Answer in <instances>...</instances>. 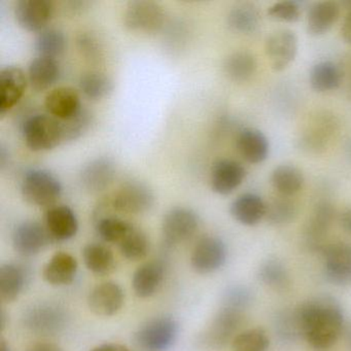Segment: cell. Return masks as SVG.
Here are the masks:
<instances>
[{
    "label": "cell",
    "mask_w": 351,
    "mask_h": 351,
    "mask_svg": "<svg viewBox=\"0 0 351 351\" xmlns=\"http://www.w3.org/2000/svg\"><path fill=\"white\" fill-rule=\"evenodd\" d=\"M300 335L317 350L336 344L344 326L342 309L336 300L320 295L302 304L295 310Z\"/></svg>",
    "instance_id": "cell-1"
},
{
    "label": "cell",
    "mask_w": 351,
    "mask_h": 351,
    "mask_svg": "<svg viewBox=\"0 0 351 351\" xmlns=\"http://www.w3.org/2000/svg\"><path fill=\"white\" fill-rule=\"evenodd\" d=\"M24 199L36 206H52L62 196L63 186L52 172L32 168L24 173L21 180Z\"/></svg>",
    "instance_id": "cell-2"
},
{
    "label": "cell",
    "mask_w": 351,
    "mask_h": 351,
    "mask_svg": "<svg viewBox=\"0 0 351 351\" xmlns=\"http://www.w3.org/2000/svg\"><path fill=\"white\" fill-rule=\"evenodd\" d=\"M26 145L32 152H48L63 143L61 122L50 114H34L22 126Z\"/></svg>",
    "instance_id": "cell-3"
},
{
    "label": "cell",
    "mask_w": 351,
    "mask_h": 351,
    "mask_svg": "<svg viewBox=\"0 0 351 351\" xmlns=\"http://www.w3.org/2000/svg\"><path fill=\"white\" fill-rule=\"evenodd\" d=\"M155 195L147 184L129 180L123 184L104 202V206L125 215H141L151 210Z\"/></svg>",
    "instance_id": "cell-4"
},
{
    "label": "cell",
    "mask_w": 351,
    "mask_h": 351,
    "mask_svg": "<svg viewBox=\"0 0 351 351\" xmlns=\"http://www.w3.org/2000/svg\"><path fill=\"white\" fill-rule=\"evenodd\" d=\"M26 330L40 336H54L64 330L69 315L58 304L42 302L34 304L24 312L22 317Z\"/></svg>",
    "instance_id": "cell-5"
},
{
    "label": "cell",
    "mask_w": 351,
    "mask_h": 351,
    "mask_svg": "<svg viewBox=\"0 0 351 351\" xmlns=\"http://www.w3.org/2000/svg\"><path fill=\"white\" fill-rule=\"evenodd\" d=\"M178 322L169 316H159L145 322L134 335V343L143 351H165L178 336Z\"/></svg>",
    "instance_id": "cell-6"
},
{
    "label": "cell",
    "mask_w": 351,
    "mask_h": 351,
    "mask_svg": "<svg viewBox=\"0 0 351 351\" xmlns=\"http://www.w3.org/2000/svg\"><path fill=\"white\" fill-rule=\"evenodd\" d=\"M165 19L163 8L149 0L131 1L125 10V26L133 32L156 34L162 29Z\"/></svg>",
    "instance_id": "cell-7"
},
{
    "label": "cell",
    "mask_w": 351,
    "mask_h": 351,
    "mask_svg": "<svg viewBox=\"0 0 351 351\" xmlns=\"http://www.w3.org/2000/svg\"><path fill=\"white\" fill-rule=\"evenodd\" d=\"M199 228V217L192 209L174 207L170 209L162 223V234L168 246L178 245L193 237Z\"/></svg>",
    "instance_id": "cell-8"
},
{
    "label": "cell",
    "mask_w": 351,
    "mask_h": 351,
    "mask_svg": "<svg viewBox=\"0 0 351 351\" xmlns=\"http://www.w3.org/2000/svg\"><path fill=\"white\" fill-rule=\"evenodd\" d=\"M227 261L225 242L215 236L201 238L191 256V265L199 274H210L221 269Z\"/></svg>",
    "instance_id": "cell-9"
},
{
    "label": "cell",
    "mask_w": 351,
    "mask_h": 351,
    "mask_svg": "<svg viewBox=\"0 0 351 351\" xmlns=\"http://www.w3.org/2000/svg\"><path fill=\"white\" fill-rule=\"evenodd\" d=\"M320 252L324 256L326 279L337 285L351 283V245L337 242L324 245Z\"/></svg>",
    "instance_id": "cell-10"
},
{
    "label": "cell",
    "mask_w": 351,
    "mask_h": 351,
    "mask_svg": "<svg viewBox=\"0 0 351 351\" xmlns=\"http://www.w3.org/2000/svg\"><path fill=\"white\" fill-rule=\"evenodd\" d=\"M265 50L273 71H285L297 56V36L289 29L276 30L267 38Z\"/></svg>",
    "instance_id": "cell-11"
},
{
    "label": "cell",
    "mask_w": 351,
    "mask_h": 351,
    "mask_svg": "<svg viewBox=\"0 0 351 351\" xmlns=\"http://www.w3.org/2000/svg\"><path fill=\"white\" fill-rule=\"evenodd\" d=\"M243 319L241 310L223 306L204 335V342L213 348L226 346L237 332Z\"/></svg>",
    "instance_id": "cell-12"
},
{
    "label": "cell",
    "mask_w": 351,
    "mask_h": 351,
    "mask_svg": "<svg viewBox=\"0 0 351 351\" xmlns=\"http://www.w3.org/2000/svg\"><path fill=\"white\" fill-rule=\"evenodd\" d=\"M54 13L50 0H19L15 5V17L23 29L42 32L46 29Z\"/></svg>",
    "instance_id": "cell-13"
},
{
    "label": "cell",
    "mask_w": 351,
    "mask_h": 351,
    "mask_svg": "<svg viewBox=\"0 0 351 351\" xmlns=\"http://www.w3.org/2000/svg\"><path fill=\"white\" fill-rule=\"evenodd\" d=\"M28 82L27 75L18 66H7L0 71V114L5 116L23 98Z\"/></svg>",
    "instance_id": "cell-14"
},
{
    "label": "cell",
    "mask_w": 351,
    "mask_h": 351,
    "mask_svg": "<svg viewBox=\"0 0 351 351\" xmlns=\"http://www.w3.org/2000/svg\"><path fill=\"white\" fill-rule=\"evenodd\" d=\"M49 238L50 235L42 223L36 221H22L14 230V248L21 256H34L44 250Z\"/></svg>",
    "instance_id": "cell-15"
},
{
    "label": "cell",
    "mask_w": 351,
    "mask_h": 351,
    "mask_svg": "<svg viewBox=\"0 0 351 351\" xmlns=\"http://www.w3.org/2000/svg\"><path fill=\"white\" fill-rule=\"evenodd\" d=\"M245 176V168L239 162L231 159L219 160L211 168V189L217 194L227 196L241 186Z\"/></svg>",
    "instance_id": "cell-16"
},
{
    "label": "cell",
    "mask_w": 351,
    "mask_h": 351,
    "mask_svg": "<svg viewBox=\"0 0 351 351\" xmlns=\"http://www.w3.org/2000/svg\"><path fill=\"white\" fill-rule=\"evenodd\" d=\"M125 291L114 281H106L94 287L88 298L90 310L98 316H112L124 305Z\"/></svg>",
    "instance_id": "cell-17"
},
{
    "label": "cell",
    "mask_w": 351,
    "mask_h": 351,
    "mask_svg": "<svg viewBox=\"0 0 351 351\" xmlns=\"http://www.w3.org/2000/svg\"><path fill=\"white\" fill-rule=\"evenodd\" d=\"M117 176V168L110 158H97L86 164L80 174L82 186L89 193L102 192L110 188Z\"/></svg>",
    "instance_id": "cell-18"
},
{
    "label": "cell",
    "mask_w": 351,
    "mask_h": 351,
    "mask_svg": "<svg viewBox=\"0 0 351 351\" xmlns=\"http://www.w3.org/2000/svg\"><path fill=\"white\" fill-rule=\"evenodd\" d=\"M45 227L53 239L67 241L77 235L79 231V219L71 207L57 205L47 211L45 215Z\"/></svg>",
    "instance_id": "cell-19"
},
{
    "label": "cell",
    "mask_w": 351,
    "mask_h": 351,
    "mask_svg": "<svg viewBox=\"0 0 351 351\" xmlns=\"http://www.w3.org/2000/svg\"><path fill=\"white\" fill-rule=\"evenodd\" d=\"M335 219V209L328 202L316 205L305 227V238L312 250H322L324 238L328 235Z\"/></svg>",
    "instance_id": "cell-20"
},
{
    "label": "cell",
    "mask_w": 351,
    "mask_h": 351,
    "mask_svg": "<svg viewBox=\"0 0 351 351\" xmlns=\"http://www.w3.org/2000/svg\"><path fill=\"white\" fill-rule=\"evenodd\" d=\"M45 106L50 116L59 121H66L81 112V96L71 87H59L49 92L45 98Z\"/></svg>",
    "instance_id": "cell-21"
},
{
    "label": "cell",
    "mask_w": 351,
    "mask_h": 351,
    "mask_svg": "<svg viewBox=\"0 0 351 351\" xmlns=\"http://www.w3.org/2000/svg\"><path fill=\"white\" fill-rule=\"evenodd\" d=\"M238 153L250 164H260L268 158L269 141L262 131L254 128H244L236 139Z\"/></svg>",
    "instance_id": "cell-22"
},
{
    "label": "cell",
    "mask_w": 351,
    "mask_h": 351,
    "mask_svg": "<svg viewBox=\"0 0 351 351\" xmlns=\"http://www.w3.org/2000/svg\"><path fill=\"white\" fill-rule=\"evenodd\" d=\"M165 277V266L160 261L141 265L132 277V287L137 297H152L159 291Z\"/></svg>",
    "instance_id": "cell-23"
},
{
    "label": "cell",
    "mask_w": 351,
    "mask_h": 351,
    "mask_svg": "<svg viewBox=\"0 0 351 351\" xmlns=\"http://www.w3.org/2000/svg\"><path fill=\"white\" fill-rule=\"evenodd\" d=\"M77 258L69 252H59L51 258L43 270V276L47 282L56 287L69 285L77 276Z\"/></svg>",
    "instance_id": "cell-24"
},
{
    "label": "cell",
    "mask_w": 351,
    "mask_h": 351,
    "mask_svg": "<svg viewBox=\"0 0 351 351\" xmlns=\"http://www.w3.org/2000/svg\"><path fill=\"white\" fill-rule=\"evenodd\" d=\"M232 217L244 226H256L266 217V202L258 195L245 193L231 204Z\"/></svg>",
    "instance_id": "cell-25"
},
{
    "label": "cell",
    "mask_w": 351,
    "mask_h": 351,
    "mask_svg": "<svg viewBox=\"0 0 351 351\" xmlns=\"http://www.w3.org/2000/svg\"><path fill=\"white\" fill-rule=\"evenodd\" d=\"M341 8L335 1H320L310 8L307 15V32L313 36L326 34L340 18Z\"/></svg>",
    "instance_id": "cell-26"
},
{
    "label": "cell",
    "mask_w": 351,
    "mask_h": 351,
    "mask_svg": "<svg viewBox=\"0 0 351 351\" xmlns=\"http://www.w3.org/2000/svg\"><path fill=\"white\" fill-rule=\"evenodd\" d=\"M60 77V65L57 59L38 56L28 66V82L36 91L50 89Z\"/></svg>",
    "instance_id": "cell-27"
},
{
    "label": "cell",
    "mask_w": 351,
    "mask_h": 351,
    "mask_svg": "<svg viewBox=\"0 0 351 351\" xmlns=\"http://www.w3.org/2000/svg\"><path fill=\"white\" fill-rule=\"evenodd\" d=\"M26 272L14 263L3 264L0 268V298L5 303H11L19 298L26 285Z\"/></svg>",
    "instance_id": "cell-28"
},
{
    "label": "cell",
    "mask_w": 351,
    "mask_h": 351,
    "mask_svg": "<svg viewBox=\"0 0 351 351\" xmlns=\"http://www.w3.org/2000/svg\"><path fill=\"white\" fill-rule=\"evenodd\" d=\"M342 79V71L332 61H320L310 71V85L314 91L319 93L338 89Z\"/></svg>",
    "instance_id": "cell-29"
},
{
    "label": "cell",
    "mask_w": 351,
    "mask_h": 351,
    "mask_svg": "<svg viewBox=\"0 0 351 351\" xmlns=\"http://www.w3.org/2000/svg\"><path fill=\"white\" fill-rule=\"evenodd\" d=\"M303 172L293 165H280L273 170L271 184L277 194L293 197L302 190L304 186Z\"/></svg>",
    "instance_id": "cell-30"
},
{
    "label": "cell",
    "mask_w": 351,
    "mask_h": 351,
    "mask_svg": "<svg viewBox=\"0 0 351 351\" xmlns=\"http://www.w3.org/2000/svg\"><path fill=\"white\" fill-rule=\"evenodd\" d=\"M228 25L238 34H254L261 25V14L258 8L248 3L236 5L228 15Z\"/></svg>",
    "instance_id": "cell-31"
},
{
    "label": "cell",
    "mask_w": 351,
    "mask_h": 351,
    "mask_svg": "<svg viewBox=\"0 0 351 351\" xmlns=\"http://www.w3.org/2000/svg\"><path fill=\"white\" fill-rule=\"evenodd\" d=\"M258 63L256 57L246 51H238L230 55L223 62V71L232 81L243 83L254 77Z\"/></svg>",
    "instance_id": "cell-32"
},
{
    "label": "cell",
    "mask_w": 351,
    "mask_h": 351,
    "mask_svg": "<svg viewBox=\"0 0 351 351\" xmlns=\"http://www.w3.org/2000/svg\"><path fill=\"white\" fill-rule=\"evenodd\" d=\"M83 258L86 267L96 275L110 274L114 269L112 250L101 243H89L84 247Z\"/></svg>",
    "instance_id": "cell-33"
},
{
    "label": "cell",
    "mask_w": 351,
    "mask_h": 351,
    "mask_svg": "<svg viewBox=\"0 0 351 351\" xmlns=\"http://www.w3.org/2000/svg\"><path fill=\"white\" fill-rule=\"evenodd\" d=\"M299 213L298 203L293 197L277 196L266 203V219L272 225H285L295 219Z\"/></svg>",
    "instance_id": "cell-34"
},
{
    "label": "cell",
    "mask_w": 351,
    "mask_h": 351,
    "mask_svg": "<svg viewBox=\"0 0 351 351\" xmlns=\"http://www.w3.org/2000/svg\"><path fill=\"white\" fill-rule=\"evenodd\" d=\"M66 45V38L62 32L56 28H47L38 34L34 48L38 56L56 59L65 52Z\"/></svg>",
    "instance_id": "cell-35"
},
{
    "label": "cell",
    "mask_w": 351,
    "mask_h": 351,
    "mask_svg": "<svg viewBox=\"0 0 351 351\" xmlns=\"http://www.w3.org/2000/svg\"><path fill=\"white\" fill-rule=\"evenodd\" d=\"M82 93L91 100H100L106 97L114 89L112 79L99 71L84 73L79 82Z\"/></svg>",
    "instance_id": "cell-36"
},
{
    "label": "cell",
    "mask_w": 351,
    "mask_h": 351,
    "mask_svg": "<svg viewBox=\"0 0 351 351\" xmlns=\"http://www.w3.org/2000/svg\"><path fill=\"white\" fill-rule=\"evenodd\" d=\"M118 245L122 256L129 261L143 260L149 254V239L145 232L135 226H133Z\"/></svg>",
    "instance_id": "cell-37"
},
{
    "label": "cell",
    "mask_w": 351,
    "mask_h": 351,
    "mask_svg": "<svg viewBox=\"0 0 351 351\" xmlns=\"http://www.w3.org/2000/svg\"><path fill=\"white\" fill-rule=\"evenodd\" d=\"M133 225L118 217H104L98 219L96 229L102 240L110 243H120L132 229Z\"/></svg>",
    "instance_id": "cell-38"
},
{
    "label": "cell",
    "mask_w": 351,
    "mask_h": 351,
    "mask_svg": "<svg viewBox=\"0 0 351 351\" xmlns=\"http://www.w3.org/2000/svg\"><path fill=\"white\" fill-rule=\"evenodd\" d=\"M260 279L271 289L282 291L289 285V275L278 260H268L260 268Z\"/></svg>",
    "instance_id": "cell-39"
},
{
    "label": "cell",
    "mask_w": 351,
    "mask_h": 351,
    "mask_svg": "<svg viewBox=\"0 0 351 351\" xmlns=\"http://www.w3.org/2000/svg\"><path fill=\"white\" fill-rule=\"evenodd\" d=\"M269 338L262 328L244 330L232 341V351H266Z\"/></svg>",
    "instance_id": "cell-40"
},
{
    "label": "cell",
    "mask_w": 351,
    "mask_h": 351,
    "mask_svg": "<svg viewBox=\"0 0 351 351\" xmlns=\"http://www.w3.org/2000/svg\"><path fill=\"white\" fill-rule=\"evenodd\" d=\"M60 122L62 125L63 141H77L89 130L93 123V116L87 108H83L73 118Z\"/></svg>",
    "instance_id": "cell-41"
},
{
    "label": "cell",
    "mask_w": 351,
    "mask_h": 351,
    "mask_svg": "<svg viewBox=\"0 0 351 351\" xmlns=\"http://www.w3.org/2000/svg\"><path fill=\"white\" fill-rule=\"evenodd\" d=\"M302 10L299 3L295 1H280L274 3L268 9V16L270 19L287 23H295L301 18Z\"/></svg>",
    "instance_id": "cell-42"
},
{
    "label": "cell",
    "mask_w": 351,
    "mask_h": 351,
    "mask_svg": "<svg viewBox=\"0 0 351 351\" xmlns=\"http://www.w3.org/2000/svg\"><path fill=\"white\" fill-rule=\"evenodd\" d=\"M79 52L86 60L97 62L102 58V48L95 36L89 34H81L77 38Z\"/></svg>",
    "instance_id": "cell-43"
},
{
    "label": "cell",
    "mask_w": 351,
    "mask_h": 351,
    "mask_svg": "<svg viewBox=\"0 0 351 351\" xmlns=\"http://www.w3.org/2000/svg\"><path fill=\"white\" fill-rule=\"evenodd\" d=\"M250 291L242 287H230L223 298L225 307L234 308V309L243 310L250 303Z\"/></svg>",
    "instance_id": "cell-44"
},
{
    "label": "cell",
    "mask_w": 351,
    "mask_h": 351,
    "mask_svg": "<svg viewBox=\"0 0 351 351\" xmlns=\"http://www.w3.org/2000/svg\"><path fill=\"white\" fill-rule=\"evenodd\" d=\"M27 351H62V349L54 343L38 342L30 345Z\"/></svg>",
    "instance_id": "cell-45"
},
{
    "label": "cell",
    "mask_w": 351,
    "mask_h": 351,
    "mask_svg": "<svg viewBox=\"0 0 351 351\" xmlns=\"http://www.w3.org/2000/svg\"><path fill=\"white\" fill-rule=\"evenodd\" d=\"M341 36H342L345 43L351 45V10L347 14L346 18H345L344 22H343L342 27H341Z\"/></svg>",
    "instance_id": "cell-46"
},
{
    "label": "cell",
    "mask_w": 351,
    "mask_h": 351,
    "mask_svg": "<svg viewBox=\"0 0 351 351\" xmlns=\"http://www.w3.org/2000/svg\"><path fill=\"white\" fill-rule=\"evenodd\" d=\"M340 223L342 229L346 232L347 234L351 235V206L345 209L340 217Z\"/></svg>",
    "instance_id": "cell-47"
},
{
    "label": "cell",
    "mask_w": 351,
    "mask_h": 351,
    "mask_svg": "<svg viewBox=\"0 0 351 351\" xmlns=\"http://www.w3.org/2000/svg\"><path fill=\"white\" fill-rule=\"evenodd\" d=\"M92 351H130L127 347L116 343H108V344H102L96 347Z\"/></svg>",
    "instance_id": "cell-48"
},
{
    "label": "cell",
    "mask_w": 351,
    "mask_h": 351,
    "mask_svg": "<svg viewBox=\"0 0 351 351\" xmlns=\"http://www.w3.org/2000/svg\"><path fill=\"white\" fill-rule=\"evenodd\" d=\"M0 351H11L9 345L3 339L1 340V344H0Z\"/></svg>",
    "instance_id": "cell-49"
},
{
    "label": "cell",
    "mask_w": 351,
    "mask_h": 351,
    "mask_svg": "<svg viewBox=\"0 0 351 351\" xmlns=\"http://www.w3.org/2000/svg\"><path fill=\"white\" fill-rule=\"evenodd\" d=\"M347 341L351 346V324L349 326L348 332H347Z\"/></svg>",
    "instance_id": "cell-50"
}]
</instances>
